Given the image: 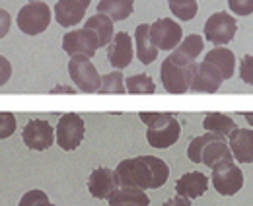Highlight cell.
<instances>
[{
  "mask_svg": "<svg viewBox=\"0 0 253 206\" xmlns=\"http://www.w3.org/2000/svg\"><path fill=\"white\" fill-rule=\"evenodd\" d=\"M115 177L119 187H132L142 191L160 189L169 177V167L156 156H136L123 160L115 167Z\"/></svg>",
  "mask_w": 253,
  "mask_h": 206,
  "instance_id": "6da1fadb",
  "label": "cell"
},
{
  "mask_svg": "<svg viewBox=\"0 0 253 206\" xmlns=\"http://www.w3.org/2000/svg\"><path fill=\"white\" fill-rule=\"evenodd\" d=\"M187 158L193 164H203V165H209L211 169L220 162L234 160L226 136L216 132H207L193 138L187 146Z\"/></svg>",
  "mask_w": 253,
  "mask_h": 206,
  "instance_id": "7a4b0ae2",
  "label": "cell"
},
{
  "mask_svg": "<svg viewBox=\"0 0 253 206\" xmlns=\"http://www.w3.org/2000/svg\"><path fill=\"white\" fill-rule=\"evenodd\" d=\"M195 70H197V62L177 64V62H173L168 57L162 62V68H160L162 86L166 88L168 93H185L191 88Z\"/></svg>",
  "mask_w": 253,
  "mask_h": 206,
  "instance_id": "3957f363",
  "label": "cell"
},
{
  "mask_svg": "<svg viewBox=\"0 0 253 206\" xmlns=\"http://www.w3.org/2000/svg\"><path fill=\"white\" fill-rule=\"evenodd\" d=\"M16 24L26 35H39L51 24V8L45 2H28L20 8Z\"/></svg>",
  "mask_w": 253,
  "mask_h": 206,
  "instance_id": "277c9868",
  "label": "cell"
},
{
  "mask_svg": "<svg viewBox=\"0 0 253 206\" xmlns=\"http://www.w3.org/2000/svg\"><path fill=\"white\" fill-rule=\"evenodd\" d=\"M68 74L76 88L84 93H97L101 88V76L88 57L76 55L68 60Z\"/></svg>",
  "mask_w": 253,
  "mask_h": 206,
  "instance_id": "5b68a950",
  "label": "cell"
},
{
  "mask_svg": "<svg viewBox=\"0 0 253 206\" xmlns=\"http://www.w3.org/2000/svg\"><path fill=\"white\" fill-rule=\"evenodd\" d=\"M84 134H86V124L78 113H64L59 119V124L55 128V140L63 150L66 152L76 150L82 144Z\"/></svg>",
  "mask_w": 253,
  "mask_h": 206,
  "instance_id": "8992f818",
  "label": "cell"
},
{
  "mask_svg": "<svg viewBox=\"0 0 253 206\" xmlns=\"http://www.w3.org/2000/svg\"><path fill=\"white\" fill-rule=\"evenodd\" d=\"M216 193L222 197H232L236 193L242 191L244 187V171L234 164V160L230 162H220L212 167V177H211Z\"/></svg>",
  "mask_w": 253,
  "mask_h": 206,
  "instance_id": "52a82bcc",
  "label": "cell"
},
{
  "mask_svg": "<svg viewBox=\"0 0 253 206\" xmlns=\"http://www.w3.org/2000/svg\"><path fill=\"white\" fill-rule=\"evenodd\" d=\"M150 41L158 51H173L183 41V28L171 18H160L150 24Z\"/></svg>",
  "mask_w": 253,
  "mask_h": 206,
  "instance_id": "ba28073f",
  "label": "cell"
},
{
  "mask_svg": "<svg viewBox=\"0 0 253 206\" xmlns=\"http://www.w3.org/2000/svg\"><path fill=\"white\" fill-rule=\"evenodd\" d=\"M236 31L238 22L234 16H230L228 12H214L205 24V39L216 47H222L236 37Z\"/></svg>",
  "mask_w": 253,
  "mask_h": 206,
  "instance_id": "9c48e42d",
  "label": "cell"
},
{
  "mask_svg": "<svg viewBox=\"0 0 253 206\" xmlns=\"http://www.w3.org/2000/svg\"><path fill=\"white\" fill-rule=\"evenodd\" d=\"M97 49H99L97 35L92 30H88V28H80V30H72L68 33H64L63 51L70 57L82 55V57L92 59Z\"/></svg>",
  "mask_w": 253,
  "mask_h": 206,
  "instance_id": "30bf717a",
  "label": "cell"
},
{
  "mask_svg": "<svg viewBox=\"0 0 253 206\" xmlns=\"http://www.w3.org/2000/svg\"><path fill=\"white\" fill-rule=\"evenodd\" d=\"M22 140L30 150H49L55 142V128L49 121L45 119H32L22 132Z\"/></svg>",
  "mask_w": 253,
  "mask_h": 206,
  "instance_id": "8fae6325",
  "label": "cell"
},
{
  "mask_svg": "<svg viewBox=\"0 0 253 206\" xmlns=\"http://www.w3.org/2000/svg\"><path fill=\"white\" fill-rule=\"evenodd\" d=\"M134 59V41L126 31H119L113 35L111 43L107 45V60L115 70L126 68Z\"/></svg>",
  "mask_w": 253,
  "mask_h": 206,
  "instance_id": "7c38bea8",
  "label": "cell"
},
{
  "mask_svg": "<svg viewBox=\"0 0 253 206\" xmlns=\"http://www.w3.org/2000/svg\"><path fill=\"white\" fill-rule=\"evenodd\" d=\"M224 82L220 70L216 66H212L211 62H201L197 64V70H195V76H193V82H191L189 91H199V93H214L218 91Z\"/></svg>",
  "mask_w": 253,
  "mask_h": 206,
  "instance_id": "4fadbf2b",
  "label": "cell"
},
{
  "mask_svg": "<svg viewBox=\"0 0 253 206\" xmlns=\"http://www.w3.org/2000/svg\"><path fill=\"white\" fill-rule=\"evenodd\" d=\"M92 0H57L55 4V20L63 28L78 26L84 20V14L88 10Z\"/></svg>",
  "mask_w": 253,
  "mask_h": 206,
  "instance_id": "5bb4252c",
  "label": "cell"
},
{
  "mask_svg": "<svg viewBox=\"0 0 253 206\" xmlns=\"http://www.w3.org/2000/svg\"><path fill=\"white\" fill-rule=\"evenodd\" d=\"M119 189L115 169L109 167H95L88 177V191L94 199H109L113 191Z\"/></svg>",
  "mask_w": 253,
  "mask_h": 206,
  "instance_id": "9a60e30c",
  "label": "cell"
},
{
  "mask_svg": "<svg viewBox=\"0 0 253 206\" xmlns=\"http://www.w3.org/2000/svg\"><path fill=\"white\" fill-rule=\"evenodd\" d=\"M228 144L238 164H253V130L236 126L228 134Z\"/></svg>",
  "mask_w": 253,
  "mask_h": 206,
  "instance_id": "2e32d148",
  "label": "cell"
},
{
  "mask_svg": "<svg viewBox=\"0 0 253 206\" xmlns=\"http://www.w3.org/2000/svg\"><path fill=\"white\" fill-rule=\"evenodd\" d=\"M181 134V124L175 117H171L166 124H162L158 128H148L146 130V140L152 148L166 150V148L173 146L179 140Z\"/></svg>",
  "mask_w": 253,
  "mask_h": 206,
  "instance_id": "e0dca14e",
  "label": "cell"
},
{
  "mask_svg": "<svg viewBox=\"0 0 253 206\" xmlns=\"http://www.w3.org/2000/svg\"><path fill=\"white\" fill-rule=\"evenodd\" d=\"M209 189V177L201 171H189L181 175L175 183V193L185 199H199Z\"/></svg>",
  "mask_w": 253,
  "mask_h": 206,
  "instance_id": "ac0fdd59",
  "label": "cell"
},
{
  "mask_svg": "<svg viewBox=\"0 0 253 206\" xmlns=\"http://www.w3.org/2000/svg\"><path fill=\"white\" fill-rule=\"evenodd\" d=\"M203 47H205V39L197 33H191L187 35L169 55V59L177 64H191V62H197V57L203 53Z\"/></svg>",
  "mask_w": 253,
  "mask_h": 206,
  "instance_id": "d6986e66",
  "label": "cell"
},
{
  "mask_svg": "<svg viewBox=\"0 0 253 206\" xmlns=\"http://www.w3.org/2000/svg\"><path fill=\"white\" fill-rule=\"evenodd\" d=\"M134 45H136V59L142 64H152L158 57V49L150 41V24H140L134 31Z\"/></svg>",
  "mask_w": 253,
  "mask_h": 206,
  "instance_id": "ffe728a7",
  "label": "cell"
},
{
  "mask_svg": "<svg viewBox=\"0 0 253 206\" xmlns=\"http://www.w3.org/2000/svg\"><path fill=\"white\" fill-rule=\"evenodd\" d=\"M205 62H211L212 66H216L224 80H230L236 72V55L226 47H214L212 51H209Z\"/></svg>",
  "mask_w": 253,
  "mask_h": 206,
  "instance_id": "44dd1931",
  "label": "cell"
},
{
  "mask_svg": "<svg viewBox=\"0 0 253 206\" xmlns=\"http://www.w3.org/2000/svg\"><path fill=\"white\" fill-rule=\"evenodd\" d=\"M109 206L119 205H132V206H150V199L142 189H132V187H119L117 191L111 193L107 199Z\"/></svg>",
  "mask_w": 253,
  "mask_h": 206,
  "instance_id": "7402d4cb",
  "label": "cell"
},
{
  "mask_svg": "<svg viewBox=\"0 0 253 206\" xmlns=\"http://www.w3.org/2000/svg\"><path fill=\"white\" fill-rule=\"evenodd\" d=\"M134 12V0H99L97 14L109 16L113 22L126 20Z\"/></svg>",
  "mask_w": 253,
  "mask_h": 206,
  "instance_id": "603a6c76",
  "label": "cell"
},
{
  "mask_svg": "<svg viewBox=\"0 0 253 206\" xmlns=\"http://www.w3.org/2000/svg\"><path fill=\"white\" fill-rule=\"evenodd\" d=\"M88 30H92L97 35V41H99V47H107L113 39V20L105 14H94L88 18L86 26Z\"/></svg>",
  "mask_w": 253,
  "mask_h": 206,
  "instance_id": "cb8c5ba5",
  "label": "cell"
},
{
  "mask_svg": "<svg viewBox=\"0 0 253 206\" xmlns=\"http://www.w3.org/2000/svg\"><path fill=\"white\" fill-rule=\"evenodd\" d=\"M203 126L207 132H216V134H224L228 138V134L238 126L236 121L226 115V113H207V117L203 121Z\"/></svg>",
  "mask_w": 253,
  "mask_h": 206,
  "instance_id": "d4e9b609",
  "label": "cell"
},
{
  "mask_svg": "<svg viewBox=\"0 0 253 206\" xmlns=\"http://www.w3.org/2000/svg\"><path fill=\"white\" fill-rule=\"evenodd\" d=\"M168 4H169L171 14H173L177 20H181V22L193 20V18L197 16V12H199L197 0H168Z\"/></svg>",
  "mask_w": 253,
  "mask_h": 206,
  "instance_id": "484cf974",
  "label": "cell"
},
{
  "mask_svg": "<svg viewBox=\"0 0 253 206\" xmlns=\"http://www.w3.org/2000/svg\"><path fill=\"white\" fill-rule=\"evenodd\" d=\"M126 93H154L156 84L148 74H136V76H128L125 80Z\"/></svg>",
  "mask_w": 253,
  "mask_h": 206,
  "instance_id": "4316f807",
  "label": "cell"
},
{
  "mask_svg": "<svg viewBox=\"0 0 253 206\" xmlns=\"http://www.w3.org/2000/svg\"><path fill=\"white\" fill-rule=\"evenodd\" d=\"M97 93H126L123 72L115 70V72L103 74L101 76V88H99Z\"/></svg>",
  "mask_w": 253,
  "mask_h": 206,
  "instance_id": "83f0119b",
  "label": "cell"
},
{
  "mask_svg": "<svg viewBox=\"0 0 253 206\" xmlns=\"http://www.w3.org/2000/svg\"><path fill=\"white\" fill-rule=\"evenodd\" d=\"M18 206H55V205L49 201L47 193L33 189V191H28V193L22 197V201L18 203Z\"/></svg>",
  "mask_w": 253,
  "mask_h": 206,
  "instance_id": "f1b7e54d",
  "label": "cell"
},
{
  "mask_svg": "<svg viewBox=\"0 0 253 206\" xmlns=\"http://www.w3.org/2000/svg\"><path fill=\"white\" fill-rule=\"evenodd\" d=\"M138 117L148 128H158L162 124H166L173 115L171 113H160V111H142V113H138Z\"/></svg>",
  "mask_w": 253,
  "mask_h": 206,
  "instance_id": "f546056e",
  "label": "cell"
},
{
  "mask_svg": "<svg viewBox=\"0 0 253 206\" xmlns=\"http://www.w3.org/2000/svg\"><path fill=\"white\" fill-rule=\"evenodd\" d=\"M16 130V117L8 111H0V140L10 138Z\"/></svg>",
  "mask_w": 253,
  "mask_h": 206,
  "instance_id": "4dcf8cb0",
  "label": "cell"
},
{
  "mask_svg": "<svg viewBox=\"0 0 253 206\" xmlns=\"http://www.w3.org/2000/svg\"><path fill=\"white\" fill-rule=\"evenodd\" d=\"M240 78L253 86V55H246L240 60Z\"/></svg>",
  "mask_w": 253,
  "mask_h": 206,
  "instance_id": "1f68e13d",
  "label": "cell"
},
{
  "mask_svg": "<svg viewBox=\"0 0 253 206\" xmlns=\"http://www.w3.org/2000/svg\"><path fill=\"white\" fill-rule=\"evenodd\" d=\"M228 6L236 16L253 14V0H228Z\"/></svg>",
  "mask_w": 253,
  "mask_h": 206,
  "instance_id": "d6a6232c",
  "label": "cell"
},
{
  "mask_svg": "<svg viewBox=\"0 0 253 206\" xmlns=\"http://www.w3.org/2000/svg\"><path fill=\"white\" fill-rule=\"evenodd\" d=\"M12 78V64L6 57L0 55V86H4Z\"/></svg>",
  "mask_w": 253,
  "mask_h": 206,
  "instance_id": "836d02e7",
  "label": "cell"
},
{
  "mask_svg": "<svg viewBox=\"0 0 253 206\" xmlns=\"http://www.w3.org/2000/svg\"><path fill=\"white\" fill-rule=\"evenodd\" d=\"M10 26H12V16H10V12L4 10V8H0V39L8 35Z\"/></svg>",
  "mask_w": 253,
  "mask_h": 206,
  "instance_id": "e575fe53",
  "label": "cell"
},
{
  "mask_svg": "<svg viewBox=\"0 0 253 206\" xmlns=\"http://www.w3.org/2000/svg\"><path fill=\"white\" fill-rule=\"evenodd\" d=\"M162 206H193L191 205V199H185V197H173V199H169L168 203H164Z\"/></svg>",
  "mask_w": 253,
  "mask_h": 206,
  "instance_id": "d590c367",
  "label": "cell"
},
{
  "mask_svg": "<svg viewBox=\"0 0 253 206\" xmlns=\"http://www.w3.org/2000/svg\"><path fill=\"white\" fill-rule=\"evenodd\" d=\"M59 91H64V93H66V91H68V93H74V89H66L64 86H59V88H55L53 91H51V93H59Z\"/></svg>",
  "mask_w": 253,
  "mask_h": 206,
  "instance_id": "8d00e7d4",
  "label": "cell"
},
{
  "mask_svg": "<svg viewBox=\"0 0 253 206\" xmlns=\"http://www.w3.org/2000/svg\"><path fill=\"white\" fill-rule=\"evenodd\" d=\"M242 115H244V117H246V121H248V123H250V124L253 126V113H252V111H248V113H242Z\"/></svg>",
  "mask_w": 253,
  "mask_h": 206,
  "instance_id": "74e56055",
  "label": "cell"
},
{
  "mask_svg": "<svg viewBox=\"0 0 253 206\" xmlns=\"http://www.w3.org/2000/svg\"><path fill=\"white\" fill-rule=\"evenodd\" d=\"M119 206H132V205H119Z\"/></svg>",
  "mask_w": 253,
  "mask_h": 206,
  "instance_id": "f35d334b",
  "label": "cell"
},
{
  "mask_svg": "<svg viewBox=\"0 0 253 206\" xmlns=\"http://www.w3.org/2000/svg\"><path fill=\"white\" fill-rule=\"evenodd\" d=\"M30 2H39V0H30Z\"/></svg>",
  "mask_w": 253,
  "mask_h": 206,
  "instance_id": "ab89813d",
  "label": "cell"
}]
</instances>
